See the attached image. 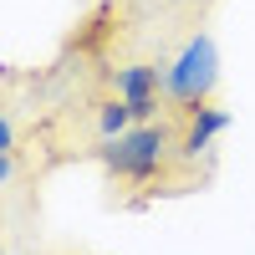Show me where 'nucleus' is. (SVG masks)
<instances>
[{
    "label": "nucleus",
    "mask_w": 255,
    "mask_h": 255,
    "mask_svg": "<svg viewBox=\"0 0 255 255\" xmlns=\"http://www.w3.org/2000/svg\"><path fill=\"white\" fill-rule=\"evenodd\" d=\"M15 179V153H0V184Z\"/></svg>",
    "instance_id": "0eeeda50"
},
{
    "label": "nucleus",
    "mask_w": 255,
    "mask_h": 255,
    "mask_svg": "<svg viewBox=\"0 0 255 255\" xmlns=\"http://www.w3.org/2000/svg\"><path fill=\"white\" fill-rule=\"evenodd\" d=\"M97 163H102V174H108L113 189L123 184V189L158 194L174 179V163H179V113L148 118V123H133L118 138H102Z\"/></svg>",
    "instance_id": "f257e3e1"
},
{
    "label": "nucleus",
    "mask_w": 255,
    "mask_h": 255,
    "mask_svg": "<svg viewBox=\"0 0 255 255\" xmlns=\"http://www.w3.org/2000/svg\"><path fill=\"white\" fill-rule=\"evenodd\" d=\"M113 92L138 113V123L163 118V108H168V67H158V61H128V67L113 72Z\"/></svg>",
    "instance_id": "7ed1b4c3"
},
{
    "label": "nucleus",
    "mask_w": 255,
    "mask_h": 255,
    "mask_svg": "<svg viewBox=\"0 0 255 255\" xmlns=\"http://www.w3.org/2000/svg\"><path fill=\"white\" fill-rule=\"evenodd\" d=\"M174 5H209V0H174Z\"/></svg>",
    "instance_id": "6e6552de"
},
{
    "label": "nucleus",
    "mask_w": 255,
    "mask_h": 255,
    "mask_svg": "<svg viewBox=\"0 0 255 255\" xmlns=\"http://www.w3.org/2000/svg\"><path fill=\"white\" fill-rule=\"evenodd\" d=\"M133 123H138V113L128 108V102H123L118 92H113V97L97 108V133H102V138H118V133H128Z\"/></svg>",
    "instance_id": "39448f33"
},
{
    "label": "nucleus",
    "mask_w": 255,
    "mask_h": 255,
    "mask_svg": "<svg viewBox=\"0 0 255 255\" xmlns=\"http://www.w3.org/2000/svg\"><path fill=\"white\" fill-rule=\"evenodd\" d=\"M0 153H15V123H10V113L0 118Z\"/></svg>",
    "instance_id": "423d86ee"
},
{
    "label": "nucleus",
    "mask_w": 255,
    "mask_h": 255,
    "mask_svg": "<svg viewBox=\"0 0 255 255\" xmlns=\"http://www.w3.org/2000/svg\"><path fill=\"white\" fill-rule=\"evenodd\" d=\"M225 128H230V113L220 108V102H199V108L179 113V163H194Z\"/></svg>",
    "instance_id": "20e7f679"
},
{
    "label": "nucleus",
    "mask_w": 255,
    "mask_h": 255,
    "mask_svg": "<svg viewBox=\"0 0 255 255\" xmlns=\"http://www.w3.org/2000/svg\"><path fill=\"white\" fill-rule=\"evenodd\" d=\"M220 87V46L209 31H194L168 61V113H189L199 102H215Z\"/></svg>",
    "instance_id": "f03ea898"
}]
</instances>
